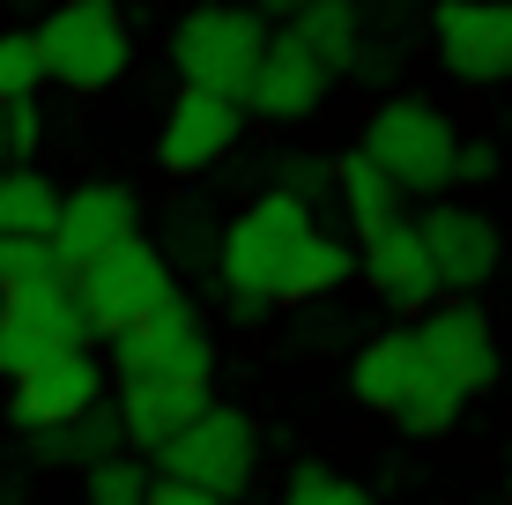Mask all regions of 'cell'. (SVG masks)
Masks as SVG:
<instances>
[{
	"instance_id": "obj_31",
	"label": "cell",
	"mask_w": 512,
	"mask_h": 505,
	"mask_svg": "<svg viewBox=\"0 0 512 505\" xmlns=\"http://www.w3.org/2000/svg\"><path fill=\"white\" fill-rule=\"evenodd\" d=\"M238 8H253V15H297L305 0H238Z\"/></svg>"
},
{
	"instance_id": "obj_25",
	"label": "cell",
	"mask_w": 512,
	"mask_h": 505,
	"mask_svg": "<svg viewBox=\"0 0 512 505\" xmlns=\"http://www.w3.org/2000/svg\"><path fill=\"white\" fill-rule=\"evenodd\" d=\"M45 90V52L30 30H0V104L15 97H38Z\"/></svg>"
},
{
	"instance_id": "obj_5",
	"label": "cell",
	"mask_w": 512,
	"mask_h": 505,
	"mask_svg": "<svg viewBox=\"0 0 512 505\" xmlns=\"http://www.w3.org/2000/svg\"><path fill=\"white\" fill-rule=\"evenodd\" d=\"M268 45V15L238 8V0H201L171 23V67L193 90H216L245 104V82H253V60Z\"/></svg>"
},
{
	"instance_id": "obj_17",
	"label": "cell",
	"mask_w": 512,
	"mask_h": 505,
	"mask_svg": "<svg viewBox=\"0 0 512 505\" xmlns=\"http://www.w3.org/2000/svg\"><path fill=\"white\" fill-rule=\"evenodd\" d=\"M327 82L334 75L297 45V30H268V45H260V60H253V82H245V112L275 119V127H297V119L320 112Z\"/></svg>"
},
{
	"instance_id": "obj_16",
	"label": "cell",
	"mask_w": 512,
	"mask_h": 505,
	"mask_svg": "<svg viewBox=\"0 0 512 505\" xmlns=\"http://www.w3.org/2000/svg\"><path fill=\"white\" fill-rule=\"evenodd\" d=\"M357 238H364V253H357L364 290H372L386 312L416 320L423 305L446 298V290H438V275H431V253H423V238H416L409 216H386V223H372V231H357Z\"/></svg>"
},
{
	"instance_id": "obj_26",
	"label": "cell",
	"mask_w": 512,
	"mask_h": 505,
	"mask_svg": "<svg viewBox=\"0 0 512 505\" xmlns=\"http://www.w3.org/2000/svg\"><path fill=\"white\" fill-rule=\"evenodd\" d=\"M52 275H60V260H52L45 238L0 231V290H30V283H52Z\"/></svg>"
},
{
	"instance_id": "obj_14",
	"label": "cell",
	"mask_w": 512,
	"mask_h": 505,
	"mask_svg": "<svg viewBox=\"0 0 512 505\" xmlns=\"http://www.w3.org/2000/svg\"><path fill=\"white\" fill-rule=\"evenodd\" d=\"M112 394V372H104V357H90V342L82 350H52L38 357L30 372L8 379V424L15 431H38V424H67V416H82L90 402Z\"/></svg>"
},
{
	"instance_id": "obj_21",
	"label": "cell",
	"mask_w": 512,
	"mask_h": 505,
	"mask_svg": "<svg viewBox=\"0 0 512 505\" xmlns=\"http://www.w3.org/2000/svg\"><path fill=\"white\" fill-rule=\"evenodd\" d=\"M327 186H334V201H342V216L357 223V231H372V223H386V216H401V186L386 179V171L372 164L364 149H349V156H334L327 164Z\"/></svg>"
},
{
	"instance_id": "obj_8",
	"label": "cell",
	"mask_w": 512,
	"mask_h": 505,
	"mask_svg": "<svg viewBox=\"0 0 512 505\" xmlns=\"http://www.w3.org/2000/svg\"><path fill=\"white\" fill-rule=\"evenodd\" d=\"M112 357H104V372L112 379H208L216 372V342H208L201 312L186 298H164L149 305L141 320L112 327Z\"/></svg>"
},
{
	"instance_id": "obj_7",
	"label": "cell",
	"mask_w": 512,
	"mask_h": 505,
	"mask_svg": "<svg viewBox=\"0 0 512 505\" xmlns=\"http://www.w3.org/2000/svg\"><path fill=\"white\" fill-rule=\"evenodd\" d=\"M67 290H75L90 335H112V327L141 320L149 305L179 298V275H171V260L134 231V238H119V246H104L97 260H82V268L67 275Z\"/></svg>"
},
{
	"instance_id": "obj_18",
	"label": "cell",
	"mask_w": 512,
	"mask_h": 505,
	"mask_svg": "<svg viewBox=\"0 0 512 505\" xmlns=\"http://www.w3.org/2000/svg\"><path fill=\"white\" fill-rule=\"evenodd\" d=\"M216 394H208V379H119V431H127V454L149 461L164 439H179V431L201 416Z\"/></svg>"
},
{
	"instance_id": "obj_22",
	"label": "cell",
	"mask_w": 512,
	"mask_h": 505,
	"mask_svg": "<svg viewBox=\"0 0 512 505\" xmlns=\"http://www.w3.org/2000/svg\"><path fill=\"white\" fill-rule=\"evenodd\" d=\"M52 216H60V186L30 164H0V231L15 238H45Z\"/></svg>"
},
{
	"instance_id": "obj_10",
	"label": "cell",
	"mask_w": 512,
	"mask_h": 505,
	"mask_svg": "<svg viewBox=\"0 0 512 505\" xmlns=\"http://www.w3.org/2000/svg\"><path fill=\"white\" fill-rule=\"evenodd\" d=\"M431 52L468 90L512 82V0H438L431 8Z\"/></svg>"
},
{
	"instance_id": "obj_30",
	"label": "cell",
	"mask_w": 512,
	"mask_h": 505,
	"mask_svg": "<svg viewBox=\"0 0 512 505\" xmlns=\"http://www.w3.org/2000/svg\"><path fill=\"white\" fill-rule=\"evenodd\" d=\"M149 505H231L216 491H201V483H179V476H156L149 468Z\"/></svg>"
},
{
	"instance_id": "obj_27",
	"label": "cell",
	"mask_w": 512,
	"mask_h": 505,
	"mask_svg": "<svg viewBox=\"0 0 512 505\" xmlns=\"http://www.w3.org/2000/svg\"><path fill=\"white\" fill-rule=\"evenodd\" d=\"M8 112V164H30L45 142V112H38V97H15V104H0Z\"/></svg>"
},
{
	"instance_id": "obj_2",
	"label": "cell",
	"mask_w": 512,
	"mask_h": 505,
	"mask_svg": "<svg viewBox=\"0 0 512 505\" xmlns=\"http://www.w3.org/2000/svg\"><path fill=\"white\" fill-rule=\"evenodd\" d=\"M349 394H357L364 409H379L386 424H401L409 439H438V431H453L461 409H468V394L416 350V327H386V335L364 342V350L349 357Z\"/></svg>"
},
{
	"instance_id": "obj_20",
	"label": "cell",
	"mask_w": 512,
	"mask_h": 505,
	"mask_svg": "<svg viewBox=\"0 0 512 505\" xmlns=\"http://www.w3.org/2000/svg\"><path fill=\"white\" fill-rule=\"evenodd\" d=\"M290 30L327 75H357V60H364V0H305V8L290 15Z\"/></svg>"
},
{
	"instance_id": "obj_11",
	"label": "cell",
	"mask_w": 512,
	"mask_h": 505,
	"mask_svg": "<svg viewBox=\"0 0 512 505\" xmlns=\"http://www.w3.org/2000/svg\"><path fill=\"white\" fill-rule=\"evenodd\" d=\"M82 342H90V320H82L67 275L30 283V290H0V379L30 372L52 350H82Z\"/></svg>"
},
{
	"instance_id": "obj_28",
	"label": "cell",
	"mask_w": 512,
	"mask_h": 505,
	"mask_svg": "<svg viewBox=\"0 0 512 505\" xmlns=\"http://www.w3.org/2000/svg\"><path fill=\"white\" fill-rule=\"evenodd\" d=\"M275 186H282V194H297V201H320V194H334L320 156H282V164H275Z\"/></svg>"
},
{
	"instance_id": "obj_6",
	"label": "cell",
	"mask_w": 512,
	"mask_h": 505,
	"mask_svg": "<svg viewBox=\"0 0 512 505\" xmlns=\"http://www.w3.org/2000/svg\"><path fill=\"white\" fill-rule=\"evenodd\" d=\"M149 468L156 476H179V483H201V491H216V498H245L253 476H260V431H253L245 409L208 402L179 439L156 446Z\"/></svg>"
},
{
	"instance_id": "obj_4",
	"label": "cell",
	"mask_w": 512,
	"mask_h": 505,
	"mask_svg": "<svg viewBox=\"0 0 512 505\" xmlns=\"http://www.w3.org/2000/svg\"><path fill=\"white\" fill-rule=\"evenodd\" d=\"M401 194L431 201L453 186V149H461V127H453L438 104L423 97H386L372 119H364V142H357Z\"/></svg>"
},
{
	"instance_id": "obj_13",
	"label": "cell",
	"mask_w": 512,
	"mask_h": 505,
	"mask_svg": "<svg viewBox=\"0 0 512 505\" xmlns=\"http://www.w3.org/2000/svg\"><path fill=\"white\" fill-rule=\"evenodd\" d=\"M238 134H245V104L238 97L179 82V97H171L164 119H156V164H164L171 179H201V171H216L223 156L238 149Z\"/></svg>"
},
{
	"instance_id": "obj_9",
	"label": "cell",
	"mask_w": 512,
	"mask_h": 505,
	"mask_svg": "<svg viewBox=\"0 0 512 505\" xmlns=\"http://www.w3.org/2000/svg\"><path fill=\"white\" fill-rule=\"evenodd\" d=\"M416 238H423V253H431V275H438L446 298H475V290L505 268V231L468 201L431 194L423 216H416Z\"/></svg>"
},
{
	"instance_id": "obj_3",
	"label": "cell",
	"mask_w": 512,
	"mask_h": 505,
	"mask_svg": "<svg viewBox=\"0 0 512 505\" xmlns=\"http://www.w3.org/2000/svg\"><path fill=\"white\" fill-rule=\"evenodd\" d=\"M30 38L45 52V82H60L75 97L112 90L134 67V30L119 15V0H52L38 23H30Z\"/></svg>"
},
{
	"instance_id": "obj_12",
	"label": "cell",
	"mask_w": 512,
	"mask_h": 505,
	"mask_svg": "<svg viewBox=\"0 0 512 505\" xmlns=\"http://www.w3.org/2000/svg\"><path fill=\"white\" fill-rule=\"evenodd\" d=\"M416 350L438 364V372L453 379V387L468 394H490L505 379V350H498V327H490V312L483 305H468V298H438V305H423L416 312Z\"/></svg>"
},
{
	"instance_id": "obj_29",
	"label": "cell",
	"mask_w": 512,
	"mask_h": 505,
	"mask_svg": "<svg viewBox=\"0 0 512 505\" xmlns=\"http://www.w3.org/2000/svg\"><path fill=\"white\" fill-rule=\"evenodd\" d=\"M498 179V142H461L453 149V186H490Z\"/></svg>"
},
{
	"instance_id": "obj_23",
	"label": "cell",
	"mask_w": 512,
	"mask_h": 505,
	"mask_svg": "<svg viewBox=\"0 0 512 505\" xmlns=\"http://www.w3.org/2000/svg\"><path fill=\"white\" fill-rule=\"evenodd\" d=\"M82 505H149V461L141 454H104L82 468Z\"/></svg>"
},
{
	"instance_id": "obj_1",
	"label": "cell",
	"mask_w": 512,
	"mask_h": 505,
	"mask_svg": "<svg viewBox=\"0 0 512 505\" xmlns=\"http://www.w3.org/2000/svg\"><path fill=\"white\" fill-rule=\"evenodd\" d=\"M357 275V246L312 223V201L268 186L245 201L216 238V283L231 290L238 320H268L275 305H312Z\"/></svg>"
},
{
	"instance_id": "obj_19",
	"label": "cell",
	"mask_w": 512,
	"mask_h": 505,
	"mask_svg": "<svg viewBox=\"0 0 512 505\" xmlns=\"http://www.w3.org/2000/svg\"><path fill=\"white\" fill-rule=\"evenodd\" d=\"M23 446H30V461H38V468H90L104 454H119L127 431H119V409H112V394H104V402H90L82 416H67V424L23 431Z\"/></svg>"
},
{
	"instance_id": "obj_15",
	"label": "cell",
	"mask_w": 512,
	"mask_h": 505,
	"mask_svg": "<svg viewBox=\"0 0 512 505\" xmlns=\"http://www.w3.org/2000/svg\"><path fill=\"white\" fill-rule=\"evenodd\" d=\"M134 231H141L134 186L90 179V186H75V194H60V216H52L45 246H52V260H60V275H75L82 260H97L104 246H119V238H134Z\"/></svg>"
},
{
	"instance_id": "obj_24",
	"label": "cell",
	"mask_w": 512,
	"mask_h": 505,
	"mask_svg": "<svg viewBox=\"0 0 512 505\" xmlns=\"http://www.w3.org/2000/svg\"><path fill=\"white\" fill-rule=\"evenodd\" d=\"M282 505H379V498L364 491L357 476L327 468V461H297V468H290V483H282Z\"/></svg>"
},
{
	"instance_id": "obj_32",
	"label": "cell",
	"mask_w": 512,
	"mask_h": 505,
	"mask_svg": "<svg viewBox=\"0 0 512 505\" xmlns=\"http://www.w3.org/2000/svg\"><path fill=\"white\" fill-rule=\"evenodd\" d=\"M0 505H15V491H8V476H0Z\"/></svg>"
}]
</instances>
